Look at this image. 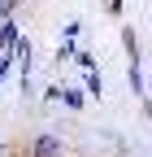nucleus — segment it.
<instances>
[{"mask_svg":"<svg viewBox=\"0 0 152 157\" xmlns=\"http://www.w3.org/2000/svg\"><path fill=\"white\" fill-rule=\"evenodd\" d=\"M65 144H61V135H35V144H31V157H61Z\"/></svg>","mask_w":152,"mask_h":157,"instance_id":"1","label":"nucleus"},{"mask_svg":"<svg viewBox=\"0 0 152 157\" xmlns=\"http://www.w3.org/2000/svg\"><path fill=\"white\" fill-rule=\"evenodd\" d=\"M13 9H17V0H0V17H9Z\"/></svg>","mask_w":152,"mask_h":157,"instance_id":"4","label":"nucleus"},{"mask_svg":"<svg viewBox=\"0 0 152 157\" xmlns=\"http://www.w3.org/2000/svg\"><path fill=\"white\" fill-rule=\"evenodd\" d=\"M5 70H9V57H0V78H5Z\"/></svg>","mask_w":152,"mask_h":157,"instance_id":"5","label":"nucleus"},{"mask_svg":"<svg viewBox=\"0 0 152 157\" xmlns=\"http://www.w3.org/2000/svg\"><path fill=\"white\" fill-rule=\"evenodd\" d=\"M13 44H17V26L5 22V26H0V48H13Z\"/></svg>","mask_w":152,"mask_h":157,"instance_id":"2","label":"nucleus"},{"mask_svg":"<svg viewBox=\"0 0 152 157\" xmlns=\"http://www.w3.org/2000/svg\"><path fill=\"white\" fill-rule=\"evenodd\" d=\"M65 105L70 109H83V92H65Z\"/></svg>","mask_w":152,"mask_h":157,"instance_id":"3","label":"nucleus"}]
</instances>
